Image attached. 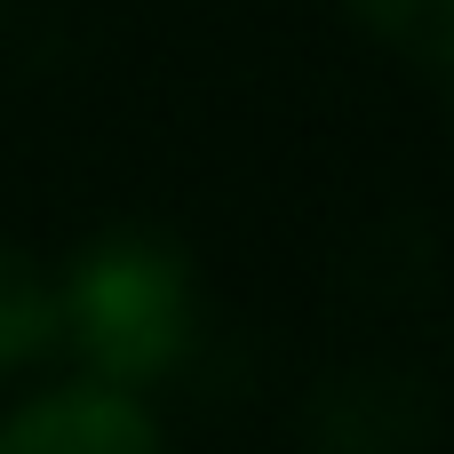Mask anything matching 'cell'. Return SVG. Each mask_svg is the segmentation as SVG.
Masks as SVG:
<instances>
[{
    "instance_id": "7a4b0ae2",
    "label": "cell",
    "mask_w": 454,
    "mask_h": 454,
    "mask_svg": "<svg viewBox=\"0 0 454 454\" xmlns=\"http://www.w3.org/2000/svg\"><path fill=\"white\" fill-rule=\"evenodd\" d=\"M0 454H168L152 407L120 383H64L0 423Z\"/></svg>"
},
{
    "instance_id": "6da1fadb",
    "label": "cell",
    "mask_w": 454,
    "mask_h": 454,
    "mask_svg": "<svg viewBox=\"0 0 454 454\" xmlns=\"http://www.w3.org/2000/svg\"><path fill=\"white\" fill-rule=\"evenodd\" d=\"M56 351L88 367V383L144 391L200 351V279L192 255L152 223L96 231L56 279Z\"/></svg>"
},
{
    "instance_id": "3957f363",
    "label": "cell",
    "mask_w": 454,
    "mask_h": 454,
    "mask_svg": "<svg viewBox=\"0 0 454 454\" xmlns=\"http://www.w3.org/2000/svg\"><path fill=\"white\" fill-rule=\"evenodd\" d=\"M431 407L415 383L399 375H351L335 391H319V415H311V439L319 454H407L423 439Z\"/></svg>"
},
{
    "instance_id": "5b68a950",
    "label": "cell",
    "mask_w": 454,
    "mask_h": 454,
    "mask_svg": "<svg viewBox=\"0 0 454 454\" xmlns=\"http://www.w3.org/2000/svg\"><path fill=\"white\" fill-rule=\"evenodd\" d=\"M343 8H351L383 48L454 72V0H343Z\"/></svg>"
},
{
    "instance_id": "277c9868",
    "label": "cell",
    "mask_w": 454,
    "mask_h": 454,
    "mask_svg": "<svg viewBox=\"0 0 454 454\" xmlns=\"http://www.w3.org/2000/svg\"><path fill=\"white\" fill-rule=\"evenodd\" d=\"M56 351V279L32 247L0 239V383Z\"/></svg>"
}]
</instances>
